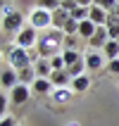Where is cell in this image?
<instances>
[{
  "label": "cell",
  "mask_w": 119,
  "mask_h": 126,
  "mask_svg": "<svg viewBox=\"0 0 119 126\" xmlns=\"http://www.w3.org/2000/svg\"><path fill=\"white\" fill-rule=\"evenodd\" d=\"M36 50H38L41 57H45V60H50V57H55V55H62L64 52V31H57V29L43 31L41 38H38Z\"/></svg>",
  "instance_id": "cell-1"
},
{
  "label": "cell",
  "mask_w": 119,
  "mask_h": 126,
  "mask_svg": "<svg viewBox=\"0 0 119 126\" xmlns=\"http://www.w3.org/2000/svg\"><path fill=\"white\" fill-rule=\"evenodd\" d=\"M5 64H10L12 69H24V67H31V57H29V50L24 48H17V45H10L5 48Z\"/></svg>",
  "instance_id": "cell-2"
},
{
  "label": "cell",
  "mask_w": 119,
  "mask_h": 126,
  "mask_svg": "<svg viewBox=\"0 0 119 126\" xmlns=\"http://www.w3.org/2000/svg\"><path fill=\"white\" fill-rule=\"evenodd\" d=\"M38 38H41V31H36L31 24H26V26L17 33L14 45H17V48H24V50H31V48H36V45H38Z\"/></svg>",
  "instance_id": "cell-3"
},
{
  "label": "cell",
  "mask_w": 119,
  "mask_h": 126,
  "mask_svg": "<svg viewBox=\"0 0 119 126\" xmlns=\"http://www.w3.org/2000/svg\"><path fill=\"white\" fill-rule=\"evenodd\" d=\"M29 24L36 31H48V29H52V12H45L41 7H36L34 12L29 14Z\"/></svg>",
  "instance_id": "cell-4"
},
{
  "label": "cell",
  "mask_w": 119,
  "mask_h": 126,
  "mask_svg": "<svg viewBox=\"0 0 119 126\" xmlns=\"http://www.w3.org/2000/svg\"><path fill=\"white\" fill-rule=\"evenodd\" d=\"M24 26H26V21H24L21 12H10L7 17H2V31H5V36H14L17 38V33Z\"/></svg>",
  "instance_id": "cell-5"
},
{
  "label": "cell",
  "mask_w": 119,
  "mask_h": 126,
  "mask_svg": "<svg viewBox=\"0 0 119 126\" xmlns=\"http://www.w3.org/2000/svg\"><path fill=\"white\" fill-rule=\"evenodd\" d=\"M84 60H86V69L88 71H100L102 67H107V60L100 50H88L84 55Z\"/></svg>",
  "instance_id": "cell-6"
},
{
  "label": "cell",
  "mask_w": 119,
  "mask_h": 126,
  "mask_svg": "<svg viewBox=\"0 0 119 126\" xmlns=\"http://www.w3.org/2000/svg\"><path fill=\"white\" fill-rule=\"evenodd\" d=\"M31 95H34V93H31V86L19 83V86H14L12 91H10V102L17 105V107H19V105H26Z\"/></svg>",
  "instance_id": "cell-7"
},
{
  "label": "cell",
  "mask_w": 119,
  "mask_h": 126,
  "mask_svg": "<svg viewBox=\"0 0 119 126\" xmlns=\"http://www.w3.org/2000/svg\"><path fill=\"white\" fill-rule=\"evenodd\" d=\"M0 83H2L5 91H12L14 86H19V74H17V69H12L10 64H5V67H2V74H0Z\"/></svg>",
  "instance_id": "cell-8"
},
{
  "label": "cell",
  "mask_w": 119,
  "mask_h": 126,
  "mask_svg": "<svg viewBox=\"0 0 119 126\" xmlns=\"http://www.w3.org/2000/svg\"><path fill=\"white\" fill-rule=\"evenodd\" d=\"M107 41H112L110 33H107V26H98L95 36L88 41V50H100V52H102V48L107 45Z\"/></svg>",
  "instance_id": "cell-9"
},
{
  "label": "cell",
  "mask_w": 119,
  "mask_h": 126,
  "mask_svg": "<svg viewBox=\"0 0 119 126\" xmlns=\"http://www.w3.org/2000/svg\"><path fill=\"white\" fill-rule=\"evenodd\" d=\"M71 81H74V79L69 76L67 69H60V71H52V74H50V83L55 86V88H69Z\"/></svg>",
  "instance_id": "cell-10"
},
{
  "label": "cell",
  "mask_w": 119,
  "mask_h": 126,
  "mask_svg": "<svg viewBox=\"0 0 119 126\" xmlns=\"http://www.w3.org/2000/svg\"><path fill=\"white\" fill-rule=\"evenodd\" d=\"M88 19L95 24V26H107V19H110V12H105L102 7L93 5L91 10H88Z\"/></svg>",
  "instance_id": "cell-11"
},
{
  "label": "cell",
  "mask_w": 119,
  "mask_h": 126,
  "mask_svg": "<svg viewBox=\"0 0 119 126\" xmlns=\"http://www.w3.org/2000/svg\"><path fill=\"white\" fill-rule=\"evenodd\" d=\"M55 86L50 83V79H36V83L31 86V93L34 95H52Z\"/></svg>",
  "instance_id": "cell-12"
},
{
  "label": "cell",
  "mask_w": 119,
  "mask_h": 126,
  "mask_svg": "<svg viewBox=\"0 0 119 126\" xmlns=\"http://www.w3.org/2000/svg\"><path fill=\"white\" fill-rule=\"evenodd\" d=\"M95 31H98V26H95V24H93L91 19L79 21V36H81V38H84L86 43H88V41L93 38V36H95Z\"/></svg>",
  "instance_id": "cell-13"
},
{
  "label": "cell",
  "mask_w": 119,
  "mask_h": 126,
  "mask_svg": "<svg viewBox=\"0 0 119 126\" xmlns=\"http://www.w3.org/2000/svg\"><path fill=\"white\" fill-rule=\"evenodd\" d=\"M69 19H71V14L64 12L62 7H60V10H55V12H52V29L64 31V26H67V21H69Z\"/></svg>",
  "instance_id": "cell-14"
},
{
  "label": "cell",
  "mask_w": 119,
  "mask_h": 126,
  "mask_svg": "<svg viewBox=\"0 0 119 126\" xmlns=\"http://www.w3.org/2000/svg\"><path fill=\"white\" fill-rule=\"evenodd\" d=\"M17 74H19V83H24V86H34L36 79H38V74H36V69H34V64H31V67L19 69Z\"/></svg>",
  "instance_id": "cell-15"
},
{
  "label": "cell",
  "mask_w": 119,
  "mask_h": 126,
  "mask_svg": "<svg viewBox=\"0 0 119 126\" xmlns=\"http://www.w3.org/2000/svg\"><path fill=\"white\" fill-rule=\"evenodd\" d=\"M74 95H76V93L71 91V88H55V91H52V102L64 105V102H69Z\"/></svg>",
  "instance_id": "cell-16"
},
{
  "label": "cell",
  "mask_w": 119,
  "mask_h": 126,
  "mask_svg": "<svg viewBox=\"0 0 119 126\" xmlns=\"http://www.w3.org/2000/svg\"><path fill=\"white\" fill-rule=\"evenodd\" d=\"M74 93H86L88 88H91V76L88 74H84V76H76L74 81H71V86H69Z\"/></svg>",
  "instance_id": "cell-17"
},
{
  "label": "cell",
  "mask_w": 119,
  "mask_h": 126,
  "mask_svg": "<svg viewBox=\"0 0 119 126\" xmlns=\"http://www.w3.org/2000/svg\"><path fill=\"white\" fill-rule=\"evenodd\" d=\"M34 69H36V74H38V79H50V74H52L50 60H45V57H41V60L34 64Z\"/></svg>",
  "instance_id": "cell-18"
},
{
  "label": "cell",
  "mask_w": 119,
  "mask_h": 126,
  "mask_svg": "<svg viewBox=\"0 0 119 126\" xmlns=\"http://www.w3.org/2000/svg\"><path fill=\"white\" fill-rule=\"evenodd\" d=\"M102 55H105L107 62L119 60V41H107V45L102 48Z\"/></svg>",
  "instance_id": "cell-19"
},
{
  "label": "cell",
  "mask_w": 119,
  "mask_h": 126,
  "mask_svg": "<svg viewBox=\"0 0 119 126\" xmlns=\"http://www.w3.org/2000/svg\"><path fill=\"white\" fill-rule=\"evenodd\" d=\"M84 38L81 36H64V50H76L81 52V45H84Z\"/></svg>",
  "instance_id": "cell-20"
},
{
  "label": "cell",
  "mask_w": 119,
  "mask_h": 126,
  "mask_svg": "<svg viewBox=\"0 0 119 126\" xmlns=\"http://www.w3.org/2000/svg\"><path fill=\"white\" fill-rule=\"evenodd\" d=\"M62 57H64V64H67V67H71V64H76V62H81V60H84V52H76V50H64Z\"/></svg>",
  "instance_id": "cell-21"
},
{
  "label": "cell",
  "mask_w": 119,
  "mask_h": 126,
  "mask_svg": "<svg viewBox=\"0 0 119 126\" xmlns=\"http://www.w3.org/2000/svg\"><path fill=\"white\" fill-rule=\"evenodd\" d=\"M36 7H41V10H45V12H55V10L62 7V0H38Z\"/></svg>",
  "instance_id": "cell-22"
},
{
  "label": "cell",
  "mask_w": 119,
  "mask_h": 126,
  "mask_svg": "<svg viewBox=\"0 0 119 126\" xmlns=\"http://www.w3.org/2000/svg\"><path fill=\"white\" fill-rule=\"evenodd\" d=\"M64 36H79V21L76 19H69L67 26H64Z\"/></svg>",
  "instance_id": "cell-23"
},
{
  "label": "cell",
  "mask_w": 119,
  "mask_h": 126,
  "mask_svg": "<svg viewBox=\"0 0 119 126\" xmlns=\"http://www.w3.org/2000/svg\"><path fill=\"white\" fill-rule=\"evenodd\" d=\"M117 2H119V0H95V5L102 7L105 12H112L114 7H117Z\"/></svg>",
  "instance_id": "cell-24"
},
{
  "label": "cell",
  "mask_w": 119,
  "mask_h": 126,
  "mask_svg": "<svg viewBox=\"0 0 119 126\" xmlns=\"http://www.w3.org/2000/svg\"><path fill=\"white\" fill-rule=\"evenodd\" d=\"M71 19H76V21L88 19V10H86V7H76V10L71 12Z\"/></svg>",
  "instance_id": "cell-25"
},
{
  "label": "cell",
  "mask_w": 119,
  "mask_h": 126,
  "mask_svg": "<svg viewBox=\"0 0 119 126\" xmlns=\"http://www.w3.org/2000/svg\"><path fill=\"white\" fill-rule=\"evenodd\" d=\"M105 71H107V74H112V76H119V60H112V62H107Z\"/></svg>",
  "instance_id": "cell-26"
},
{
  "label": "cell",
  "mask_w": 119,
  "mask_h": 126,
  "mask_svg": "<svg viewBox=\"0 0 119 126\" xmlns=\"http://www.w3.org/2000/svg\"><path fill=\"white\" fill-rule=\"evenodd\" d=\"M76 7H79V2H76V0H62V10H64V12H74V10H76Z\"/></svg>",
  "instance_id": "cell-27"
},
{
  "label": "cell",
  "mask_w": 119,
  "mask_h": 126,
  "mask_svg": "<svg viewBox=\"0 0 119 126\" xmlns=\"http://www.w3.org/2000/svg\"><path fill=\"white\" fill-rule=\"evenodd\" d=\"M0 126H17V121H14V117H2V119H0Z\"/></svg>",
  "instance_id": "cell-28"
},
{
  "label": "cell",
  "mask_w": 119,
  "mask_h": 126,
  "mask_svg": "<svg viewBox=\"0 0 119 126\" xmlns=\"http://www.w3.org/2000/svg\"><path fill=\"white\" fill-rule=\"evenodd\" d=\"M36 2H38V0H36Z\"/></svg>",
  "instance_id": "cell-29"
}]
</instances>
